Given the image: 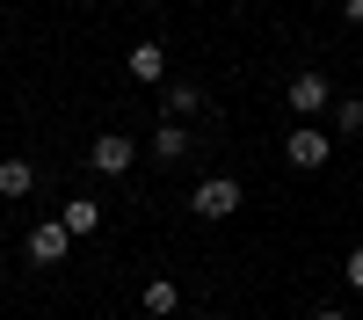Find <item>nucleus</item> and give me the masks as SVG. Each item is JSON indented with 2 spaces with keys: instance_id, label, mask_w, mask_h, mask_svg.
Wrapping results in <instances>:
<instances>
[{
  "instance_id": "nucleus-2",
  "label": "nucleus",
  "mask_w": 363,
  "mask_h": 320,
  "mask_svg": "<svg viewBox=\"0 0 363 320\" xmlns=\"http://www.w3.org/2000/svg\"><path fill=\"white\" fill-rule=\"evenodd\" d=\"M240 204H247V189H240L233 175H203V182L189 189V211H196V219H233Z\"/></svg>"
},
{
  "instance_id": "nucleus-16",
  "label": "nucleus",
  "mask_w": 363,
  "mask_h": 320,
  "mask_svg": "<svg viewBox=\"0 0 363 320\" xmlns=\"http://www.w3.org/2000/svg\"><path fill=\"white\" fill-rule=\"evenodd\" d=\"M189 320H218V313H189Z\"/></svg>"
},
{
  "instance_id": "nucleus-10",
  "label": "nucleus",
  "mask_w": 363,
  "mask_h": 320,
  "mask_svg": "<svg viewBox=\"0 0 363 320\" xmlns=\"http://www.w3.org/2000/svg\"><path fill=\"white\" fill-rule=\"evenodd\" d=\"M29 189H37V167H29L22 153H8V160H0V204H15V197H29Z\"/></svg>"
},
{
  "instance_id": "nucleus-7",
  "label": "nucleus",
  "mask_w": 363,
  "mask_h": 320,
  "mask_svg": "<svg viewBox=\"0 0 363 320\" xmlns=\"http://www.w3.org/2000/svg\"><path fill=\"white\" fill-rule=\"evenodd\" d=\"M145 153H153L160 167H174V160H189V153H196V138H189V124H167V116H160V131L145 138Z\"/></svg>"
},
{
  "instance_id": "nucleus-5",
  "label": "nucleus",
  "mask_w": 363,
  "mask_h": 320,
  "mask_svg": "<svg viewBox=\"0 0 363 320\" xmlns=\"http://www.w3.org/2000/svg\"><path fill=\"white\" fill-rule=\"evenodd\" d=\"M138 153H145L138 138H124V131H102L95 145H87V167H95V175H131V167H138Z\"/></svg>"
},
{
  "instance_id": "nucleus-4",
  "label": "nucleus",
  "mask_w": 363,
  "mask_h": 320,
  "mask_svg": "<svg viewBox=\"0 0 363 320\" xmlns=\"http://www.w3.org/2000/svg\"><path fill=\"white\" fill-rule=\"evenodd\" d=\"M327 109H335V87H327V73H291V116H298V124H320Z\"/></svg>"
},
{
  "instance_id": "nucleus-15",
  "label": "nucleus",
  "mask_w": 363,
  "mask_h": 320,
  "mask_svg": "<svg viewBox=\"0 0 363 320\" xmlns=\"http://www.w3.org/2000/svg\"><path fill=\"white\" fill-rule=\"evenodd\" d=\"M342 15H349V22H363V0H342Z\"/></svg>"
},
{
  "instance_id": "nucleus-12",
  "label": "nucleus",
  "mask_w": 363,
  "mask_h": 320,
  "mask_svg": "<svg viewBox=\"0 0 363 320\" xmlns=\"http://www.w3.org/2000/svg\"><path fill=\"white\" fill-rule=\"evenodd\" d=\"M335 138H363V95H335Z\"/></svg>"
},
{
  "instance_id": "nucleus-13",
  "label": "nucleus",
  "mask_w": 363,
  "mask_h": 320,
  "mask_svg": "<svg viewBox=\"0 0 363 320\" xmlns=\"http://www.w3.org/2000/svg\"><path fill=\"white\" fill-rule=\"evenodd\" d=\"M349 291H363V248H349Z\"/></svg>"
},
{
  "instance_id": "nucleus-6",
  "label": "nucleus",
  "mask_w": 363,
  "mask_h": 320,
  "mask_svg": "<svg viewBox=\"0 0 363 320\" xmlns=\"http://www.w3.org/2000/svg\"><path fill=\"white\" fill-rule=\"evenodd\" d=\"M160 116H167V124L203 116V87H196V80H167V87H160Z\"/></svg>"
},
{
  "instance_id": "nucleus-14",
  "label": "nucleus",
  "mask_w": 363,
  "mask_h": 320,
  "mask_svg": "<svg viewBox=\"0 0 363 320\" xmlns=\"http://www.w3.org/2000/svg\"><path fill=\"white\" fill-rule=\"evenodd\" d=\"M306 320H349V313H335V306H313V313H306Z\"/></svg>"
},
{
  "instance_id": "nucleus-8",
  "label": "nucleus",
  "mask_w": 363,
  "mask_h": 320,
  "mask_svg": "<svg viewBox=\"0 0 363 320\" xmlns=\"http://www.w3.org/2000/svg\"><path fill=\"white\" fill-rule=\"evenodd\" d=\"M124 73H131V80H145V87H167V51H160L153 37H145V44H131Z\"/></svg>"
},
{
  "instance_id": "nucleus-9",
  "label": "nucleus",
  "mask_w": 363,
  "mask_h": 320,
  "mask_svg": "<svg viewBox=\"0 0 363 320\" xmlns=\"http://www.w3.org/2000/svg\"><path fill=\"white\" fill-rule=\"evenodd\" d=\"M58 226H66L73 241H87V233L102 226V204H95V197H66V204H58Z\"/></svg>"
},
{
  "instance_id": "nucleus-11",
  "label": "nucleus",
  "mask_w": 363,
  "mask_h": 320,
  "mask_svg": "<svg viewBox=\"0 0 363 320\" xmlns=\"http://www.w3.org/2000/svg\"><path fill=\"white\" fill-rule=\"evenodd\" d=\"M138 306H145V313H153V320H167V313L182 306V291H174V277H153V284H145V291H138Z\"/></svg>"
},
{
  "instance_id": "nucleus-3",
  "label": "nucleus",
  "mask_w": 363,
  "mask_h": 320,
  "mask_svg": "<svg viewBox=\"0 0 363 320\" xmlns=\"http://www.w3.org/2000/svg\"><path fill=\"white\" fill-rule=\"evenodd\" d=\"M22 255H29V270H58V262L73 255V233L58 226V219H44V226H29V241H22Z\"/></svg>"
},
{
  "instance_id": "nucleus-1",
  "label": "nucleus",
  "mask_w": 363,
  "mask_h": 320,
  "mask_svg": "<svg viewBox=\"0 0 363 320\" xmlns=\"http://www.w3.org/2000/svg\"><path fill=\"white\" fill-rule=\"evenodd\" d=\"M284 160H291L298 175H320L327 160H335V131H320V124H291V138H284Z\"/></svg>"
}]
</instances>
